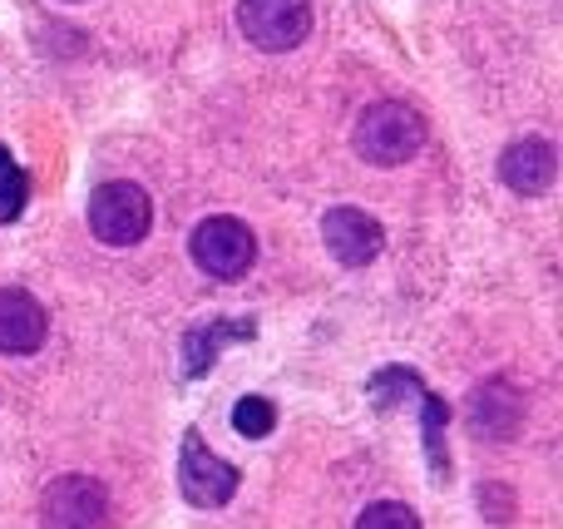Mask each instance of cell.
I'll use <instances>...</instances> for the list:
<instances>
[{"label":"cell","mask_w":563,"mask_h":529,"mask_svg":"<svg viewBox=\"0 0 563 529\" xmlns=\"http://www.w3.org/2000/svg\"><path fill=\"white\" fill-rule=\"evenodd\" d=\"M351 144H356V154L366 158V164L396 168L426 148V119H420V109L400 104V99H380V104L361 109Z\"/></svg>","instance_id":"cell-1"},{"label":"cell","mask_w":563,"mask_h":529,"mask_svg":"<svg viewBox=\"0 0 563 529\" xmlns=\"http://www.w3.org/2000/svg\"><path fill=\"white\" fill-rule=\"evenodd\" d=\"M148 223H154V203L139 184L114 178V184H99L89 194V233L104 247H134L144 243Z\"/></svg>","instance_id":"cell-2"},{"label":"cell","mask_w":563,"mask_h":529,"mask_svg":"<svg viewBox=\"0 0 563 529\" xmlns=\"http://www.w3.org/2000/svg\"><path fill=\"white\" fill-rule=\"evenodd\" d=\"M188 253H194V263L203 267L208 277L238 283V277H247V267L257 263V238H253V228H247L243 218L218 213V218H203V223L194 228Z\"/></svg>","instance_id":"cell-3"},{"label":"cell","mask_w":563,"mask_h":529,"mask_svg":"<svg viewBox=\"0 0 563 529\" xmlns=\"http://www.w3.org/2000/svg\"><path fill=\"white\" fill-rule=\"evenodd\" d=\"M45 529H109V491L95 475H59L40 495Z\"/></svg>","instance_id":"cell-4"},{"label":"cell","mask_w":563,"mask_h":529,"mask_svg":"<svg viewBox=\"0 0 563 529\" xmlns=\"http://www.w3.org/2000/svg\"><path fill=\"white\" fill-rule=\"evenodd\" d=\"M178 485H184L188 505H198V510H223L238 495V465H228L218 451H208L203 436L188 431L184 451H178Z\"/></svg>","instance_id":"cell-5"},{"label":"cell","mask_w":563,"mask_h":529,"mask_svg":"<svg viewBox=\"0 0 563 529\" xmlns=\"http://www.w3.org/2000/svg\"><path fill=\"white\" fill-rule=\"evenodd\" d=\"M238 25L267 55L297 49L311 30V0H238Z\"/></svg>","instance_id":"cell-6"},{"label":"cell","mask_w":563,"mask_h":529,"mask_svg":"<svg viewBox=\"0 0 563 529\" xmlns=\"http://www.w3.org/2000/svg\"><path fill=\"white\" fill-rule=\"evenodd\" d=\"M321 238H327L331 257H336L341 267H366L371 257L386 247V228L371 213H361V208H327Z\"/></svg>","instance_id":"cell-7"},{"label":"cell","mask_w":563,"mask_h":529,"mask_svg":"<svg viewBox=\"0 0 563 529\" xmlns=\"http://www.w3.org/2000/svg\"><path fill=\"white\" fill-rule=\"evenodd\" d=\"M559 174V154L549 139H515V144L499 154V178H505V188H515L519 198H539L549 194V184H554Z\"/></svg>","instance_id":"cell-8"},{"label":"cell","mask_w":563,"mask_h":529,"mask_svg":"<svg viewBox=\"0 0 563 529\" xmlns=\"http://www.w3.org/2000/svg\"><path fill=\"white\" fill-rule=\"evenodd\" d=\"M49 317L25 287H0V352L30 356L45 346Z\"/></svg>","instance_id":"cell-9"},{"label":"cell","mask_w":563,"mask_h":529,"mask_svg":"<svg viewBox=\"0 0 563 529\" xmlns=\"http://www.w3.org/2000/svg\"><path fill=\"white\" fill-rule=\"evenodd\" d=\"M519 421H525V396H519L505 376L479 382L475 392H470V426H475L479 436H489V441H509V436L519 431Z\"/></svg>","instance_id":"cell-10"},{"label":"cell","mask_w":563,"mask_h":529,"mask_svg":"<svg viewBox=\"0 0 563 529\" xmlns=\"http://www.w3.org/2000/svg\"><path fill=\"white\" fill-rule=\"evenodd\" d=\"M257 327L247 322V317H238V322H213V327H194V332L184 337V372L188 376H203L208 366L218 362V352H223L228 342H247Z\"/></svg>","instance_id":"cell-11"},{"label":"cell","mask_w":563,"mask_h":529,"mask_svg":"<svg viewBox=\"0 0 563 529\" xmlns=\"http://www.w3.org/2000/svg\"><path fill=\"white\" fill-rule=\"evenodd\" d=\"M420 406H426V455H430V471H435V481H450V451H445V401L440 396H420Z\"/></svg>","instance_id":"cell-12"},{"label":"cell","mask_w":563,"mask_h":529,"mask_svg":"<svg viewBox=\"0 0 563 529\" xmlns=\"http://www.w3.org/2000/svg\"><path fill=\"white\" fill-rule=\"evenodd\" d=\"M25 198H30L25 168L5 154V144H0V223H15V218L25 213Z\"/></svg>","instance_id":"cell-13"},{"label":"cell","mask_w":563,"mask_h":529,"mask_svg":"<svg viewBox=\"0 0 563 529\" xmlns=\"http://www.w3.org/2000/svg\"><path fill=\"white\" fill-rule=\"evenodd\" d=\"M233 431L247 436V441H263V436L277 431V406L267 396H243L233 406Z\"/></svg>","instance_id":"cell-14"},{"label":"cell","mask_w":563,"mask_h":529,"mask_svg":"<svg viewBox=\"0 0 563 529\" xmlns=\"http://www.w3.org/2000/svg\"><path fill=\"white\" fill-rule=\"evenodd\" d=\"M356 529H420V515L400 500H380V505H366V510H361Z\"/></svg>","instance_id":"cell-15"}]
</instances>
